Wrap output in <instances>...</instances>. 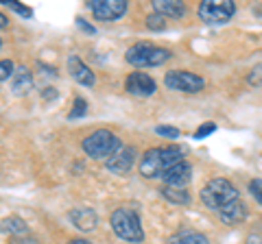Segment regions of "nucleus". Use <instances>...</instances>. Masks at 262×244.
I'll return each mask as SVG.
<instances>
[{"label": "nucleus", "instance_id": "nucleus-17", "mask_svg": "<svg viewBox=\"0 0 262 244\" xmlns=\"http://www.w3.org/2000/svg\"><path fill=\"white\" fill-rule=\"evenodd\" d=\"M160 157H162V168H164V173H166L168 168H173L184 161V151L179 149V146H166V149H160Z\"/></svg>", "mask_w": 262, "mask_h": 244}, {"label": "nucleus", "instance_id": "nucleus-22", "mask_svg": "<svg viewBox=\"0 0 262 244\" xmlns=\"http://www.w3.org/2000/svg\"><path fill=\"white\" fill-rule=\"evenodd\" d=\"M247 81H249L253 87H260V85H262V66H256V68H253V70L249 72Z\"/></svg>", "mask_w": 262, "mask_h": 244}, {"label": "nucleus", "instance_id": "nucleus-1", "mask_svg": "<svg viewBox=\"0 0 262 244\" xmlns=\"http://www.w3.org/2000/svg\"><path fill=\"white\" fill-rule=\"evenodd\" d=\"M114 233L122 238L125 242H142L144 231L140 225V218H138L136 211L131 209H116L110 218Z\"/></svg>", "mask_w": 262, "mask_h": 244}, {"label": "nucleus", "instance_id": "nucleus-15", "mask_svg": "<svg viewBox=\"0 0 262 244\" xmlns=\"http://www.w3.org/2000/svg\"><path fill=\"white\" fill-rule=\"evenodd\" d=\"M70 221L81 231H94L98 225V216L92 209H75V211H70Z\"/></svg>", "mask_w": 262, "mask_h": 244}, {"label": "nucleus", "instance_id": "nucleus-4", "mask_svg": "<svg viewBox=\"0 0 262 244\" xmlns=\"http://www.w3.org/2000/svg\"><path fill=\"white\" fill-rule=\"evenodd\" d=\"M170 59V53L166 48H158L151 44H136L127 51V61L136 68H146V66H162L164 61Z\"/></svg>", "mask_w": 262, "mask_h": 244}, {"label": "nucleus", "instance_id": "nucleus-25", "mask_svg": "<svg viewBox=\"0 0 262 244\" xmlns=\"http://www.w3.org/2000/svg\"><path fill=\"white\" fill-rule=\"evenodd\" d=\"M13 70H15V68H13L11 61H0V81L13 77Z\"/></svg>", "mask_w": 262, "mask_h": 244}, {"label": "nucleus", "instance_id": "nucleus-9", "mask_svg": "<svg viewBox=\"0 0 262 244\" xmlns=\"http://www.w3.org/2000/svg\"><path fill=\"white\" fill-rule=\"evenodd\" d=\"M125 87H127L129 94L142 96V99H144V96H151L155 92V81L149 75H144V72H134V75L127 77Z\"/></svg>", "mask_w": 262, "mask_h": 244}, {"label": "nucleus", "instance_id": "nucleus-14", "mask_svg": "<svg viewBox=\"0 0 262 244\" xmlns=\"http://www.w3.org/2000/svg\"><path fill=\"white\" fill-rule=\"evenodd\" d=\"M153 9L162 18H182L186 13V5L179 3V0H155Z\"/></svg>", "mask_w": 262, "mask_h": 244}, {"label": "nucleus", "instance_id": "nucleus-2", "mask_svg": "<svg viewBox=\"0 0 262 244\" xmlns=\"http://www.w3.org/2000/svg\"><path fill=\"white\" fill-rule=\"evenodd\" d=\"M201 201L206 203L208 207L219 211L221 207L238 201V190H236L227 179H212L206 188L201 190Z\"/></svg>", "mask_w": 262, "mask_h": 244}, {"label": "nucleus", "instance_id": "nucleus-30", "mask_svg": "<svg viewBox=\"0 0 262 244\" xmlns=\"http://www.w3.org/2000/svg\"><path fill=\"white\" fill-rule=\"evenodd\" d=\"M3 27H7V15L0 13V29H3Z\"/></svg>", "mask_w": 262, "mask_h": 244}, {"label": "nucleus", "instance_id": "nucleus-29", "mask_svg": "<svg viewBox=\"0 0 262 244\" xmlns=\"http://www.w3.org/2000/svg\"><path fill=\"white\" fill-rule=\"evenodd\" d=\"M68 244H92V242H88V240H81V238H75V240H70Z\"/></svg>", "mask_w": 262, "mask_h": 244}, {"label": "nucleus", "instance_id": "nucleus-26", "mask_svg": "<svg viewBox=\"0 0 262 244\" xmlns=\"http://www.w3.org/2000/svg\"><path fill=\"white\" fill-rule=\"evenodd\" d=\"M249 190H251L253 197H256V201L262 203V179H253L249 183Z\"/></svg>", "mask_w": 262, "mask_h": 244}, {"label": "nucleus", "instance_id": "nucleus-19", "mask_svg": "<svg viewBox=\"0 0 262 244\" xmlns=\"http://www.w3.org/2000/svg\"><path fill=\"white\" fill-rule=\"evenodd\" d=\"M164 197L173 203H179V205H184V203L190 201V194L186 192V188H166L164 190Z\"/></svg>", "mask_w": 262, "mask_h": 244}, {"label": "nucleus", "instance_id": "nucleus-7", "mask_svg": "<svg viewBox=\"0 0 262 244\" xmlns=\"http://www.w3.org/2000/svg\"><path fill=\"white\" fill-rule=\"evenodd\" d=\"M90 11L94 13L96 20L114 22L125 15L127 3L125 0H94V3H90Z\"/></svg>", "mask_w": 262, "mask_h": 244}, {"label": "nucleus", "instance_id": "nucleus-13", "mask_svg": "<svg viewBox=\"0 0 262 244\" xmlns=\"http://www.w3.org/2000/svg\"><path fill=\"white\" fill-rule=\"evenodd\" d=\"M68 70H70V75L77 83H81V85H92L94 83V72L90 70L77 55L68 57Z\"/></svg>", "mask_w": 262, "mask_h": 244}, {"label": "nucleus", "instance_id": "nucleus-27", "mask_svg": "<svg viewBox=\"0 0 262 244\" xmlns=\"http://www.w3.org/2000/svg\"><path fill=\"white\" fill-rule=\"evenodd\" d=\"M158 133L160 135H166V137H179L182 133H179V129H173V127H158Z\"/></svg>", "mask_w": 262, "mask_h": 244}, {"label": "nucleus", "instance_id": "nucleus-5", "mask_svg": "<svg viewBox=\"0 0 262 244\" xmlns=\"http://www.w3.org/2000/svg\"><path fill=\"white\" fill-rule=\"evenodd\" d=\"M236 13V5L232 0H206L199 5V18L208 24H223L232 20Z\"/></svg>", "mask_w": 262, "mask_h": 244}, {"label": "nucleus", "instance_id": "nucleus-28", "mask_svg": "<svg viewBox=\"0 0 262 244\" xmlns=\"http://www.w3.org/2000/svg\"><path fill=\"white\" fill-rule=\"evenodd\" d=\"M77 27H79V29H83L85 33H96V29H94V27H90V24H88L85 20H81V18L77 20Z\"/></svg>", "mask_w": 262, "mask_h": 244}, {"label": "nucleus", "instance_id": "nucleus-3", "mask_svg": "<svg viewBox=\"0 0 262 244\" xmlns=\"http://www.w3.org/2000/svg\"><path fill=\"white\" fill-rule=\"evenodd\" d=\"M118 144H120V140L112 131H107V129H98V131L90 133L85 140L81 142L83 151L94 159H107Z\"/></svg>", "mask_w": 262, "mask_h": 244}, {"label": "nucleus", "instance_id": "nucleus-18", "mask_svg": "<svg viewBox=\"0 0 262 244\" xmlns=\"http://www.w3.org/2000/svg\"><path fill=\"white\" fill-rule=\"evenodd\" d=\"M168 244H210L206 235L196 233V231H182L177 233L175 238H170Z\"/></svg>", "mask_w": 262, "mask_h": 244}, {"label": "nucleus", "instance_id": "nucleus-23", "mask_svg": "<svg viewBox=\"0 0 262 244\" xmlns=\"http://www.w3.org/2000/svg\"><path fill=\"white\" fill-rule=\"evenodd\" d=\"M214 129H216L214 122H206V125L199 127V129L194 131V137H196V140H201V137H206V135H210V133H214Z\"/></svg>", "mask_w": 262, "mask_h": 244}, {"label": "nucleus", "instance_id": "nucleus-21", "mask_svg": "<svg viewBox=\"0 0 262 244\" xmlns=\"http://www.w3.org/2000/svg\"><path fill=\"white\" fill-rule=\"evenodd\" d=\"M0 3L7 5V7H11V9H15L20 15H24V18H31V15H33V11L29 9V7H22L20 3H15V0H0Z\"/></svg>", "mask_w": 262, "mask_h": 244}, {"label": "nucleus", "instance_id": "nucleus-11", "mask_svg": "<svg viewBox=\"0 0 262 244\" xmlns=\"http://www.w3.org/2000/svg\"><path fill=\"white\" fill-rule=\"evenodd\" d=\"M140 173L146 179H155L162 177L164 168H162V157H160V149H149L144 153V157L140 161Z\"/></svg>", "mask_w": 262, "mask_h": 244}, {"label": "nucleus", "instance_id": "nucleus-12", "mask_svg": "<svg viewBox=\"0 0 262 244\" xmlns=\"http://www.w3.org/2000/svg\"><path fill=\"white\" fill-rule=\"evenodd\" d=\"M216 214H219L221 221L227 223V225H238L247 218V207H245V203L238 199V201L229 203V205H225V207H221Z\"/></svg>", "mask_w": 262, "mask_h": 244}, {"label": "nucleus", "instance_id": "nucleus-6", "mask_svg": "<svg viewBox=\"0 0 262 244\" xmlns=\"http://www.w3.org/2000/svg\"><path fill=\"white\" fill-rule=\"evenodd\" d=\"M164 83L168 89H175V92H199L206 85V81L201 77L192 75V72H184V70H170L164 77Z\"/></svg>", "mask_w": 262, "mask_h": 244}, {"label": "nucleus", "instance_id": "nucleus-24", "mask_svg": "<svg viewBox=\"0 0 262 244\" xmlns=\"http://www.w3.org/2000/svg\"><path fill=\"white\" fill-rule=\"evenodd\" d=\"M85 111H88V103L83 99H77L75 101V109L70 111V118H79V116H83Z\"/></svg>", "mask_w": 262, "mask_h": 244}, {"label": "nucleus", "instance_id": "nucleus-10", "mask_svg": "<svg viewBox=\"0 0 262 244\" xmlns=\"http://www.w3.org/2000/svg\"><path fill=\"white\" fill-rule=\"evenodd\" d=\"M190 177H192V168L188 161H182V164L168 168L166 173L162 175V179L166 181L168 188H186V183L190 181Z\"/></svg>", "mask_w": 262, "mask_h": 244}, {"label": "nucleus", "instance_id": "nucleus-8", "mask_svg": "<svg viewBox=\"0 0 262 244\" xmlns=\"http://www.w3.org/2000/svg\"><path fill=\"white\" fill-rule=\"evenodd\" d=\"M134 157L136 153L131 146L127 144H118L116 149H114V153L107 157V168L112 170V173H118V175H127L131 168H134Z\"/></svg>", "mask_w": 262, "mask_h": 244}, {"label": "nucleus", "instance_id": "nucleus-16", "mask_svg": "<svg viewBox=\"0 0 262 244\" xmlns=\"http://www.w3.org/2000/svg\"><path fill=\"white\" fill-rule=\"evenodd\" d=\"M11 85H13V92L15 94H24L33 87V77L27 68H15L13 70V77H11Z\"/></svg>", "mask_w": 262, "mask_h": 244}, {"label": "nucleus", "instance_id": "nucleus-20", "mask_svg": "<svg viewBox=\"0 0 262 244\" xmlns=\"http://www.w3.org/2000/svg\"><path fill=\"white\" fill-rule=\"evenodd\" d=\"M146 27L153 29V31H162V29H166V18H162V15L153 13V15L146 18Z\"/></svg>", "mask_w": 262, "mask_h": 244}]
</instances>
